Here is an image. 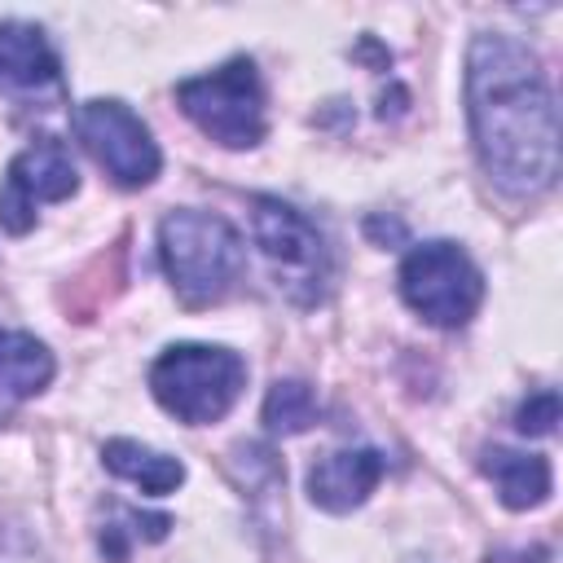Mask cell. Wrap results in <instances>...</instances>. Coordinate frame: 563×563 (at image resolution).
<instances>
[{
	"mask_svg": "<svg viewBox=\"0 0 563 563\" xmlns=\"http://www.w3.org/2000/svg\"><path fill=\"white\" fill-rule=\"evenodd\" d=\"M466 110L484 172L510 198L545 194L559 176V106L537 53L479 31L466 48Z\"/></svg>",
	"mask_w": 563,
	"mask_h": 563,
	"instance_id": "6da1fadb",
	"label": "cell"
},
{
	"mask_svg": "<svg viewBox=\"0 0 563 563\" xmlns=\"http://www.w3.org/2000/svg\"><path fill=\"white\" fill-rule=\"evenodd\" d=\"M158 255L163 268L172 277V290L180 295L185 308H207L220 303L233 282L242 277L246 251H242V233L216 216V211H167L158 224Z\"/></svg>",
	"mask_w": 563,
	"mask_h": 563,
	"instance_id": "7a4b0ae2",
	"label": "cell"
},
{
	"mask_svg": "<svg viewBox=\"0 0 563 563\" xmlns=\"http://www.w3.org/2000/svg\"><path fill=\"white\" fill-rule=\"evenodd\" d=\"M242 387H246V361L211 343H176L150 365L154 400L189 427L220 422L238 405Z\"/></svg>",
	"mask_w": 563,
	"mask_h": 563,
	"instance_id": "3957f363",
	"label": "cell"
},
{
	"mask_svg": "<svg viewBox=\"0 0 563 563\" xmlns=\"http://www.w3.org/2000/svg\"><path fill=\"white\" fill-rule=\"evenodd\" d=\"M251 229H255V246L264 251L277 290L299 303V308H317L330 290V246L321 238V229L290 202L282 198H251Z\"/></svg>",
	"mask_w": 563,
	"mask_h": 563,
	"instance_id": "277c9868",
	"label": "cell"
},
{
	"mask_svg": "<svg viewBox=\"0 0 563 563\" xmlns=\"http://www.w3.org/2000/svg\"><path fill=\"white\" fill-rule=\"evenodd\" d=\"M180 110L224 150H251L264 141V84L251 57H233L211 75L176 84Z\"/></svg>",
	"mask_w": 563,
	"mask_h": 563,
	"instance_id": "5b68a950",
	"label": "cell"
},
{
	"mask_svg": "<svg viewBox=\"0 0 563 563\" xmlns=\"http://www.w3.org/2000/svg\"><path fill=\"white\" fill-rule=\"evenodd\" d=\"M400 299L431 325L457 330L484 299V273L457 242H422L400 264Z\"/></svg>",
	"mask_w": 563,
	"mask_h": 563,
	"instance_id": "8992f818",
	"label": "cell"
},
{
	"mask_svg": "<svg viewBox=\"0 0 563 563\" xmlns=\"http://www.w3.org/2000/svg\"><path fill=\"white\" fill-rule=\"evenodd\" d=\"M75 136L97 158V167L123 189L150 185L163 167V154H158L150 128L123 101H106V97L84 101L75 110Z\"/></svg>",
	"mask_w": 563,
	"mask_h": 563,
	"instance_id": "52a82bcc",
	"label": "cell"
},
{
	"mask_svg": "<svg viewBox=\"0 0 563 563\" xmlns=\"http://www.w3.org/2000/svg\"><path fill=\"white\" fill-rule=\"evenodd\" d=\"M79 189V172L70 150L57 136H40L31 141L22 154H13V163L4 167V185H0V229L4 233H26L35 224V207L44 202H62Z\"/></svg>",
	"mask_w": 563,
	"mask_h": 563,
	"instance_id": "ba28073f",
	"label": "cell"
},
{
	"mask_svg": "<svg viewBox=\"0 0 563 563\" xmlns=\"http://www.w3.org/2000/svg\"><path fill=\"white\" fill-rule=\"evenodd\" d=\"M0 92L35 101L44 92H62V62L40 26L0 22Z\"/></svg>",
	"mask_w": 563,
	"mask_h": 563,
	"instance_id": "9c48e42d",
	"label": "cell"
},
{
	"mask_svg": "<svg viewBox=\"0 0 563 563\" xmlns=\"http://www.w3.org/2000/svg\"><path fill=\"white\" fill-rule=\"evenodd\" d=\"M387 462L378 449H339V453H325L321 462H312L308 471V497L312 506L330 510V515H347L356 510L374 484L383 479Z\"/></svg>",
	"mask_w": 563,
	"mask_h": 563,
	"instance_id": "30bf717a",
	"label": "cell"
},
{
	"mask_svg": "<svg viewBox=\"0 0 563 563\" xmlns=\"http://www.w3.org/2000/svg\"><path fill=\"white\" fill-rule=\"evenodd\" d=\"M53 378V352L22 330H0V422L13 418L18 405L40 396Z\"/></svg>",
	"mask_w": 563,
	"mask_h": 563,
	"instance_id": "8fae6325",
	"label": "cell"
},
{
	"mask_svg": "<svg viewBox=\"0 0 563 563\" xmlns=\"http://www.w3.org/2000/svg\"><path fill=\"white\" fill-rule=\"evenodd\" d=\"M484 475L493 479L497 497L506 510H528V506H541L554 488V471H550V457L545 453H519V449H484Z\"/></svg>",
	"mask_w": 563,
	"mask_h": 563,
	"instance_id": "7c38bea8",
	"label": "cell"
},
{
	"mask_svg": "<svg viewBox=\"0 0 563 563\" xmlns=\"http://www.w3.org/2000/svg\"><path fill=\"white\" fill-rule=\"evenodd\" d=\"M101 462H106L119 479L136 484V488L150 493V497H163V493L180 488V479H185L180 457H167V453H158V449H150V444H136V440H106Z\"/></svg>",
	"mask_w": 563,
	"mask_h": 563,
	"instance_id": "4fadbf2b",
	"label": "cell"
},
{
	"mask_svg": "<svg viewBox=\"0 0 563 563\" xmlns=\"http://www.w3.org/2000/svg\"><path fill=\"white\" fill-rule=\"evenodd\" d=\"M317 422V396L299 378H277L264 396V427L277 435H299Z\"/></svg>",
	"mask_w": 563,
	"mask_h": 563,
	"instance_id": "5bb4252c",
	"label": "cell"
},
{
	"mask_svg": "<svg viewBox=\"0 0 563 563\" xmlns=\"http://www.w3.org/2000/svg\"><path fill=\"white\" fill-rule=\"evenodd\" d=\"M515 427H519L523 435H550V431L559 427V391L545 387V391L528 396V400L515 409Z\"/></svg>",
	"mask_w": 563,
	"mask_h": 563,
	"instance_id": "9a60e30c",
	"label": "cell"
},
{
	"mask_svg": "<svg viewBox=\"0 0 563 563\" xmlns=\"http://www.w3.org/2000/svg\"><path fill=\"white\" fill-rule=\"evenodd\" d=\"M0 563H40V550L22 537V528L0 523Z\"/></svg>",
	"mask_w": 563,
	"mask_h": 563,
	"instance_id": "2e32d148",
	"label": "cell"
},
{
	"mask_svg": "<svg viewBox=\"0 0 563 563\" xmlns=\"http://www.w3.org/2000/svg\"><path fill=\"white\" fill-rule=\"evenodd\" d=\"M365 233H374V238H391V242L405 238V229H400L396 220H383V216H369V220H365Z\"/></svg>",
	"mask_w": 563,
	"mask_h": 563,
	"instance_id": "e0dca14e",
	"label": "cell"
}]
</instances>
